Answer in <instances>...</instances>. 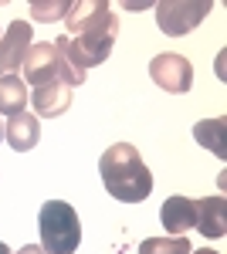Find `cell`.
I'll list each match as a JSON object with an SVG mask.
<instances>
[{
	"label": "cell",
	"mask_w": 227,
	"mask_h": 254,
	"mask_svg": "<svg viewBox=\"0 0 227 254\" xmlns=\"http://www.w3.org/2000/svg\"><path fill=\"white\" fill-rule=\"evenodd\" d=\"M197 231L204 237H224L227 234L224 196H204V200H197Z\"/></svg>",
	"instance_id": "obj_11"
},
{
	"label": "cell",
	"mask_w": 227,
	"mask_h": 254,
	"mask_svg": "<svg viewBox=\"0 0 227 254\" xmlns=\"http://www.w3.org/2000/svg\"><path fill=\"white\" fill-rule=\"evenodd\" d=\"M224 129H227V122L224 119H207V122H197L193 126V136H197V142L200 146H207L214 156H227V149H224Z\"/></svg>",
	"instance_id": "obj_14"
},
{
	"label": "cell",
	"mask_w": 227,
	"mask_h": 254,
	"mask_svg": "<svg viewBox=\"0 0 227 254\" xmlns=\"http://www.w3.org/2000/svg\"><path fill=\"white\" fill-rule=\"evenodd\" d=\"M0 254H14V251H10V248H7V244H3V241H0Z\"/></svg>",
	"instance_id": "obj_18"
},
{
	"label": "cell",
	"mask_w": 227,
	"mask_h": 254,
	"mask_svg": "<svg viewBox=\"0 0 227 254\" xmlns=\"http://www.w3.org/2000/svg\"><path fill=\"white\" fill-rule=\"evenodd\" d=\"M115 34H119V17H112L109 24L95 27L88 34H78V38L65 34V38L55 41V48L75 71L85 75L88 68H95V64H102V61L109 58V51H112V44H115Z\"/></svg>",
	"instance_id": "obj_3"
},
{
	"label": "cell",
	"mask_w": 227,
	"mask_h": 254,
	"mask_svg": "<svg viewBox=\"0 0 227 254\" xmlns=\"http://www.w3.org/2000/svg\"><path fill=\"white\" fill-rule=\"evenodd\" d=\"M17 254H48V251H44L41 244H24V248H20Z\"/></svg>",
	"instance_id": "obj_17"
},
{
	"label": "cell",
	"mask_w": 227,
	"mask_h": 254,
	"mask_svg": "<svg viewBox=\"0 0 227 254\" xmlns=\"http://www.w3.org/2000/svg\"><path fill=\"white\" fill-rule=\"evenodd\" d=\"M31 105H34V112L41 119H55L61 116L68 105H72V88L68 85H41V88H31V98H27Z\"/></svg>",
	"instance_id": "obj_10"
},
{
	"label": "cell",
	"mask_w": 227,
	"mask_h": 254,
	"mask_svg": "<svg viewBox=\"0 0 227 254\" xmlns=\"http://www.w3.org/2000/svg\"><path fill=\"white\" fill-rule=\"evenodd\" d=\"M214 10L210 0H163L156 3V24L163 34L170 38H183L187 31H193L200 20Z\"/></svg>",
	"instance_id": "obj_5"
},
{
	"label": "cell",
	"mask_w": 227,
	"mask_h": 254,
	"mask_svg": "<svg viewBox=\"0 0 227 254\" xmlns=\"http://www.w3.org/2000/svg\"><path fill=\"white\" fill-rule=\"evenodd\" d=\"M27 98H31V92H27L24 78H17V75L0 78V116H7V119L20 116L27 109Z\"/></svg>",
	"instance_id": "obj_13"
},
{
	"label": "cell",
	"mask_w": 227,
	"mask_h": 254,
	"mask_svg": "<svg viewBox=\"0 0 227 254\" xmlns=\"http://www.w3.org/2000/svg\"><path fill=\"white\" fill-rule=\"evenodd\" d=\"M190 254H217V251H210V248H204V251H190Z\"/></svg>",
	"instance_id": "obj_19"
},
{
	"label": "cell",
	"mask_w": 227,
	"mask_h": 254,
	"mask_svg": "<svg viewBox=\"0 0 227 254\" xmlns=\"http://www.w3.org/2000/svg\"><path fill=\"white\" fill-rule=\"evenodd\" d=\"M98 173L105 190L112 193V200L119 203H139L146 200L152 190V173L146 170V163L139 156V149L129 142H115L109 146L102 159H98Z\"/></svg>",
	"instance_id": "obj_1"
},
{
	"label": "cell",
	"mask_w": 227,
	"mask_h": 254,
	"mask_svg": "<svg viewBox=\"0 0 227 254\" xmlns=\"http://www.w3.org/2000/svg\"><path fill=\"white\" fill-rule=\"evenodd\" d=\"M159 217H163V227H166L170 237H187L190 227H197V200H190V196H170L163 203Z\"/></svg>",
	"instance_id": "obj_9"
},
{
	"label": "cell",
	"mask_w": 227,
	"mask_h": 254,
	"mask_svg": "<svg viewBox=\"0 0 227 254\" xmlns=\"http://www.w3.org/2000/svg\"><path fill=\"white\" fill-rule=\"evenodd\" d=\"M139 254H190L187 237H146L139 244Z\"/></svg>",
	"instance_id": "obj_15"
},
{
	"label": "cell",
	"mask_w": 227,
	"mask_h": 254,
	"mask_svg": "<svg viewBox=\"0 0 227 254\" xmlns=\"http://www.w3.org/2000/svg\"><path fill=\"white\" fill-rule=\"evenodd\" d=\"M31 24L27 20H14L7 27V34L0 38V78L3 75H14L20 64H24V55L31 51Z\"/></svg>",
	"instance_id": "obj_7"
},
{
	"label": "cell",
	"mask_w": 227,
	"mask_h": 254,
	"mask_svg": "<svg viewBox=\"0 0 227 254\" xmlns=\"http://www.w3.org/2000/svg\"><path fill=\"white\" fill-rule=\"evenodd\" d=\"M115 14L109 10L105 0H78L72 3V10L65 14V24H68V38H78V34H88L95 27L109 24Z\"/></svg>",
	"instance_id": "obj_8"
},
{
	"label": "cell",
	"mask_w": 227,
	"mask_h": 254,
	"mask_svg": "<svg viewBox=\"0 0 227 254\" xmlns=\"http://www.w3.org/2000/svg\"><path fill=\"white\" fill-rule=\"evenodd\" d=\"M3 136L10 142V149H17V153H27V149H34L41 139V122L34 116H27V112H20V116L7 119V129H3Z\"/></svg>",
	"instance_id": "obj_12"
},
{
	"label": "cell",
	"mask_w": 227,
	"mask_h": 254,
	"mask_svg": "<svg viewBox=\"0 0 227 254\" xmlns=\"http://www.w3.org/2000/svg\"><path fill=\"white\" fill-rule=\"evenodd\" d=\"M24 81L31 85V88H41V85H68V88H75L85 81L81 71H75L68 61L58 55V48L51 41H44V44H31V51L24 55Z\"/></svg>",
	"instance_id": "obj_4"
},
{
	"label": "cell",
	"mask_w": 227,
	"mask_h": 254,
	"mask_svg": "<svg viewBox=\"0 0 227 254\" xmlns=\"http://www.w3.org/2000/svg\"><path fill=\"white\" fill-rule=\"evenodd\" d=\"M150 78L163 88V92H173V95H183L190 92V85H193V64H190L183 55H156L150 61Z\"/></svg>",
	"instance_id": "obj_6"
},
{
	"label": "cell",
	"mask_w": 227,
	"mask_h": 254,
	"mask_svg": "<svg viewBox=\"0 0 227 254\" xmlns=\"http://www.w3.org/2000/svg\"><path fill=\"white\" fill-rule=\"evenodd\" d=\"M72 10V0H58V3H44V0H34L31 3V17L34 20H58Z\"/></svg>",
	"instance_id": "obj_16"
},
{
	"label": "cell",
	"mask_w": 227,
	"mask_h": 254,
	"mask_svg": "<svg viewBox=\"0 0 227 254\" xmlns=\"http://www.w3.org/2000/svg\"><path fill=\"white\" fill-rule=\"evenodd\" d=\"M0 139H3V129H0Z\"/></svg>",
	"instance_id": "obj_20"
},
{
	"label": "cell",
	"mask_w": 227,
	"mask_h": 254,
	"mask_svg": "<svg viewBox=\"0 0 227 254\" xmlns=\"http://www.w3.org/2000/svg\"><path fill=\"white\" fill-rule=\"evenodd\" d=\"M41 227V248L48 254H75L81 241V220L75 207L65 200H48L38 217Z\"/></svg>",
	"instance_id": "obj_2"
}]
</instances>
